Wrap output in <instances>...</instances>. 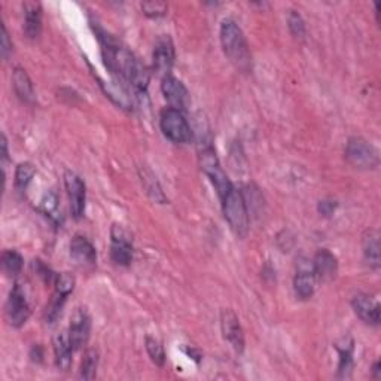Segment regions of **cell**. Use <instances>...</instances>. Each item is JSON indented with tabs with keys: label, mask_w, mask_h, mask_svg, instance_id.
Instances as JSON below:
<instances>
[{
	"label": "cell",
	"mask_w": 381,
	"mask_h": 381,
	"mask_svg": "<svg viewBox=\"0 0 381 381\" xmlns=\"http://www.w3.org/2000/svg\"><path fill=\"white\" fill-rule=\"evenodd\" d=\"M97 34L101 43L103 59L110 72L118 76L121 84H129L138 92L145 91L149 84V73L133 52L106 31H99Z\"/></svg>",
	"instance_id": "6da1fadb"
},
{
	"label": "cell",
	"mask_w": 381,
	"mask_h": 381,
	"mask_svg": "<svg viewBox=\"0 0 381 381\" xmlns=\"http://www.w3.org/2000/svg\"><path fill=\"white\" fill-rule=\"evenodd\" d=\"M221 43L228 60L237 69L249 72L252 67V55L243 30L233 18H225L221 24Z\"/></svg>",
	"instance_id": "7a4b0ae2"
},
{
	"label": "cell",
	"mask_w": 381,
	"mask_h": 381,
	"mask_svg": "<svg viewBox=\"0 0 381 381\" xmlns=\"http://www.w3.org/2000/svg\"><path fill=\"white\" fill-rule=\"evenodd\" d=\"M222 201V212L227 219L228 225L234 231V234L238 237H246L249 231V210L245 201L243 194L234 187L221 197Z\"/></svg>",
	"instance_id": "3957f363"
},
{
	"label": "cell",
	"mask_w": 381,
	"mask_h": 381,
	"mask_svg": "<svg viewBox=\"0 0 381 381\" xmlns=\"http://www.w3.org/2000/svg\"><path fill=\"white\" fill-rule=\"evenodd\" d=\"M345 159L353 167L361 170H374L380 164L378 151L362 137L349 138L345 146Z\"/></svg>",
	"instance_id": "277c9868"
},
{
	"label": "cell",
	"mask_w": 381,
	"mask_h": 381,
	"mask_svg": "<svg viewBox=\"0 0 381 381\" xmlns=\"http://www.w3.org/2000/svg\"><path fill=\"white\" fill-rule=\"evenodd\" d=\"M159 125L161 131H163L164 136L173 143H187L192 138L191 127L187 118L183 117V112L180 110H176L173 108L164 109L161 112Z\"/></svg>",
	"instance_id": "5b68a950"
},
{
	"label": "cell",
	"mask_w": 381,
	"mask_h": 381,
	"mask_svg": "<svg viewBox=\"0 0 381 381\" xmlns=\"http://www.w3.org/2000/svg\"><path fill=\"white\" fill-rule=\"evenodd\" d=\"M200 163H201V168L204 170L206 175L210 178L212 183L215 185L219 197H222L224 194H227L231 188L234 187V185L229 182L224 168L221 167V163H219V159L216 157V152H215L212 145H206L203 148V151L200 154Z\"/></svg>",
	"instance_id": "8992f818"
},
{
	"label": "cell",
	"mask_w": 381,
	"mask_h": 381,
	"mask_svg": "<svg viewBox=\"0 0 381 381\" xmlns=\"http://www.w3.org/2000/svg\"><path fill=\"white\" fill-rule=\"evenodd\" d=\"M5 313H6L9 325L14 328H21L29 320L31 310H30V304L26 295V289L22 287V285L17 283L13 287V291H10L6 301Z\"/></svg>",
	"instance_id": "52a82bcc"
},
{
	"label": "cell",
	"mask_w": 381,
	"mask_h": 381,
	"mask_svg": "<svg viewBox=\"0 0 381 381\" xmlns=\"http://www.w3.org/2000/svg\"><path fill=\"white\" fill-rule=\"evenodd\" d=\"M112 237V246H110V258L112 261L121 265V267H127L133 261V243L131 237L121 225H113L110 231Z\"/></svg>",
	"instance_id": "ba28073f"
},
{
	"label": "cell",
	"mask_w": 381,
	"mask_h": 381,
	"mask_svg": "<svg viewBox=\"0 0 381 381\" xmlns=\"http://www.w3.org/2000/svg\"><path fill=\"white\" fill-rule=\"evenodd\" d=\"M64 185H66L69 203H71L72 216L75 219H80L85 212V199H87L85 183L78 175H75L73 171H66Z\"/></svg>",
	"instance_id": "9c48e42d"
},
{
	"label": "cell",
	"mask_w": 381,
	"mask_h": 381,
	"mask_svg": "<svg viewBox=\"0 0 381 381\" xmlns=\"http://www.w3.org/2000/svg\"><path fill=\"white\" fill-rule=\"evenodd\" d=\"M91 333V317L85 308H76L71 317L69 326V338L73 345V350H80L87 345Z\"/></svg>",
	"instance_id": "30bf717a"
},
{
	"label": "cell",
	"mask_w": 381,
	"mask_h": 381,
	"mask_svg": "<svg viewBox=\"0 0 381 381\" xmlns=\"http://www.w3.org/2000/svg\"><path fill=\"white\" fill-rule=\"evenodd\" d=\"M221 329L224 338L233 345L237 353L245 349V333L240 325V320L233 310H222L221 313Z\"/></svg>",
	"instance_id": "8fae6325"
},
{
	"label": "cell",
	"mask_w": 381,
	"mask_h": 381,
	"mask_svg": "<svg viewBox=\"0 0 381 381\" xmlns=\"http://www.w3.org/2000/svg\"><path fill=\"white\" fill-rule=\"evenodd\" d=\"M161 89L166 100L170 103V106L176 110L183 112L189 105V92L179 79L175 76H166L163 78V84H161Z\"/></svg>",
	"instance_id": "7c38bea8"
},
{
	"label": "cell",
	"mask_w": 381,
	"mask_h": 381,
	"mask_svg": "<svg viewBox=\"0 0 381 381\" xmlns=\"http://www.w3.org/2000/svg\"><path fill=\"white\" fill-rule=\"evenodd\" d=\"M71 258L79 268H92L97 262V253L88 238L76 236L71 243Z\"/></svg>",
	"instance_id": "4fadbf2b"
},
{
	"label": "cell",
	"mask_w": 381,
	"mask_h": 381,
	"mask_svg": "<svg viewBox=\"0 0 381 381\" xmlns=\"http://www.w3.org/2000/svg\"><path fill=\"white\" fill-rule=\"evenodd\" d=\"M352 307L356 316L365 322L366 325H380V304L373 296L366 294H357L352 299Z\"/></svg>",
	"instance_id": "5bb4252c"
},
{
	"label": "cell",
	"mask_w": 381,
	"mask_h": 381,
	"mask_svg": "<svg viewBox=\"0 0 381 381\" xmlns=\"http://www.w3.org/2000/svg\"><path fill=\"white\" fill-rule=\"evenodd\" d=\"M173 64H175V46L168 36L158 39L154 50V69L163 78L170 75Z\"/></svg>",
	"instance_id": "9a60e30c"
},
{
	"label": "cell",
	"mask_w": 381,
	"mask_h": 381,
	"mask_svg": "<svg viewBox=\"0 0 381 381\" xmlns=\"http://www.w3.org/2000/svg\"><path fill=\"white\" fill-rule=\"evenodd\" d=\"M313 273L316 280L325 283L331 282L338 273V261L336 255L326 249L319 250L313 259Z\"/></svg>",
	"instance_id": "2e32d148"
},
{
	"label": "cell",
	"mask_w": 381,
	"mask_h": 381,
	"mask_svg": "<svg viewBox=\"0 0 381 381\" xmlns=\"http://www.w3.org/2000/svg\"><path fill=\"white\" fill-rule=\"evenodd\" d=\"M54 345V356H55V365L62 371H69L72 366V353H73V345L69 338V332H59L55 333L52 338Z\"/></svg>",
	"instance_id": "e0dca14e"
},
{
	"label": "cell",
	"mask_w": 381,
	"mask_h": 381,
	"mask_svg": "<svg viewBox=\"0 0 381 381\" xmlns=\"http://www.w3.org/2000/svg\"><path fill=\"white\" fill-rule=\"evenodd\" d=\"M24 9V33L29 39H38L42 31V5L39 2L22 3Z\"/></svg>",
	"instance_id": "ac0fdd59"
},
{
	"label": "cell",
	"mask_w": 381,
	"mask_h": 381,
	"mask_svg": "<svg viewBox=\"0 0 381 381\" xmlns=\"http://www.w3.org/2000/svg\"><path fill=\"white\" fill-rule=\"evenodd\" d=\"M13 85H14L17 97L22 103L33 105V103H34V89H33L31 79L29 78V75H27V72L24 71V69H21V67L15 69L14 73H13Z\"/></svg>",
	"instance_id": "d6986e66"
},
{
	"label": "cell",
	"mask_w": 381,
	"mask_h": 381,
	"mask_svg": "<svg viewBox=\"0 0 381 381\" xmlns=\"http://www.w3.org/2000/svg\"><path fill=\"white\" fill-rule=\"evenodd\" d=\"M294 291L295 295L307 301L311 296L315 295L316 291V275L313 273V268L310 270H299L294 279Z\"/></svg>",
	"instance_id": "ffe728a7"
},
{
	"label": "cell",
	"mask_w": 381,
	"mask_h": 381,
	"mask_svg": "<svg viewBox=\"0 0 381 381\" xmlns=\"http://www.w3.org/2000/svg\"><path fill=\"white\" fill-rule=\"evenodd\" d=\"M364 257L374 270L380 268V234L375 229L366 231L364 236Z\"/></svg>",
	"instance_id": "44dd1931"
},
{
	"label": "cell",
	"mask_w": 381,
	"mask_h": 381,
	"mask_svg": "<svg viewBox=\"0 0 381 381\" xmlns=\"http://www.w3.org/2000/svg\"><path fill=\"white\" fill-rule=\"evenodd\" d=\"M100 85L103 88V91L106 92V96L109 99H112L113 103H117V105L122 109L130 110L133 108V100L129 96V91L125 89L124 84H118V82H112V84H105L103 80H100Z\"/></svg>",
	"instance_id": "7402d4cb"
},
{
	"label": "cell",
	"mask_w": 381,
	"mask_h": 381,
	"mask_svg": "<svg viewBox=\"0 0 381 381\" xmlns=\"http://www.w3.org/2000/svg\"><path fill=\"white\" fill-rule=\"evenodd\" d=\"M337 350L340 353L338 375L343 378H349L353 371V343H347L344 340V344L337 345Z\"/></svg>",
	"instance_id": "603a6c76"
},
{
	"label": "cell",
	"mask_w": 381,
	"mask_h": 381,
	"mask_svg": "<svg viewBox=\"0 0 381 381\" xmlns=\"http://www.w3.org/2000/svg\"><path fill=\"white\" fill-rule=\"evenodd\" d=\"M99 366V353L96 350H87L84 359L80 362V378L84 380H94Z\"/></svg>",
	"instance_id": "cb8c5ba5"
},
{
	"label": "cell",
	"mask_w": 381,
	"mask_h": 381,
	"mask_svg": "<svg viewBox=\"0 0 381 381\" xmlns=\"http://www.w3.org/2000/svg\"><path fill=\"white\" fill-rule=\"evenodd\" d=\"M22 257L15 250H5L2 255V267L8 275H18L22 270Z\"/></svg>",
	"instance_id": "d4e9b609"
},
{
	"label": "cell",
	"mask_w": 381,
	"mask_h": 381,
	"mask_svg": "<svg viewBox=\"0 0 381 381\" xmlns=\"http://www.w3.org/2000/svg\"><path fill=\"white\" fill-rule=\"evenodd\" d=\"M34 175H36V167L31 163H21L15 170V187L20 191H24L33 180Z\"/></svg>",
	"instance_id": "484cf974"
},
{
	"label": "cell",
	"mask_w": 381,
	"mask_h": 381,
	"mask_svg": "<svg viewBox=\"0 0 381 381\" xmlns=\"http://www.w3.org/2000/svg\"><path fill=\"white\" fill-rule=\"evenodd\" d=\"M41 210L45 215H48L51 219H54L55 222L62 221V213H59V199H57V195L54 192L45 194V197L41 203Z\"/></svg>",
	"instance_id": "4316f807"
},
{
	"label": "cell",
	"mask_w": 381,
	"mask_h": 381,
	"mask_svg": "<svg viewBox=\"0 0 381 381\" xmlns=\"http://www.w3.org/2000/svg\"><path fill=\"white\" fill-rule=\"evenodd\" d=\"M66 299H67V296H63V295H60V294L54 292V295H52V298H51L50 304L46 305V311H45L46 322H48V323H54L57 319L60 317L62 310H63V305H64V303H66Z\"/></svg>",
	"instance_id": "83f0119b"
},
{
	"label": "cell",
	"mask_w": 381,
	"mask_h": 381,
	"mask_svg": "<svg viewBox=\"0 0 381 381\" xmlns=\"http://www.w3.org/2000/svg\"><path fill=\"white\" fill-rule=\"evenodd\" d=\"M146 350H148L149 357H151L155 365L163 366L166 364V352H164L163 344H161L158 340H155L152 337H148L146 338Z\"/></svg>",
	"instance_id": "f1b7e54d"
},
{
	"label": "cell",
	"mask_w": 381,
	"mask_h": 381,
	"mask_svg": "<svg viewBox=\"0 0 381 381\" xmlns=\"http://www.w3.org/2000/svg\"><path fill=\"white\" fill-rule=\"evenodd\" d=\"M55 285V292L60 294L63 296H69L73 292L75 287V279L73 275L63 273V274H57V279L54 282Z\"/></svg>",
	"instance_id": "f546056e"
},
{
	"label": "cell",
	"mask_w": 381,
	"mask_h": 381,
	"mask_svg": "<svg viewBox=\"0 0 381 381\" xmlns=\"http://www.w3.org/2000/svg\"><path fill=\"white\" fill-rule=\"evenodd\" d=\"M287 24H289V30L295 38L303 39L305 36V22L296 10H291L289 13V17H287Z\"/></svg>",
	"instance_id": "4dcf8cb0"
},
{
	"label": "cell",
	"mask_w": 381,
	"mask_h": 381,
	"mask_svg": "<svg viewBox=\"0 0 381 381\" xmlns=\"http://www.w3.org/2000/svg\"><path fill=\"white\" fill-rule=\"evenodd\" d=\"M168 5L166 2H159V0H152V2H143L142 3V10L145 13V15L151 17V18H158L163 17L167 14Z\"/></svg>",
	"instance_id": "1f68e13d"
},
{
	"label": "cell",
	"mask_w": 381,
	"mask_h": 381,
	"mask_svg": "<svg viewBox=\"0 0 381 381\" xmlns=\"http://www.w3.org/2000/svg\"><path fill=\"white\" fill-rule=\"evenodd\" d=\"M0 52L5 60L9 59L10 52H13V42L9 39V34L6 30V26L2 24V38H0Z\"/></svg>",
	"instance_id": "d6a6232c"
},
{
	"label": "cell",
	"mask_w": 381,
	"mask_h": 381,
	"mask_svg": "<svg viewBox=\"0 0 381 381\" xmlns=\"http://www.w3.org/2000/svg\"><path fill=\"white\" fill-rule=\"evenodd\" d=\"M336 209H337V203L332 200H323L319 204V212L323 216H331L333 212H336Z\"/></svg>",
	"instance_id": "836d02e7"
},
{
	"label": "cell",
	"mask_w": 381,
	"mask_h": 381,
	"mask_svg": "<svg viewBox=\"0 0 381 381\" xmlns=\"http://www.w3.org/2000/svg\"><path fill=\"white\" fill-rule=\"evenodd\" d=\"M9 161V152H8V141L5 134H2V167L3 170H6V164Z\"/></svg>",
	"instance_id": "e575fe53"
},
{
	"label": "cell",
	"mask_w": 381,
	"mask_h": 381,
	"mask_svg": "<svg viewBox=\"0 0 381 381\" xmlns=\"http://www.w3.org/2000/svg\"><path fill=\"white\" fill-rule=\"evenodd\" d=\"M381 371H380V362L377 361L375 364H374V366H373V374H374V378H380L381 377V374H380Z\"/></svg>",
	"instance_id": "d590c367"
}]
</instances>
